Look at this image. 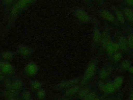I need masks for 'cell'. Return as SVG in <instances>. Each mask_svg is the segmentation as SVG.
I'll list each match as a JSON object with an SVG mask.
<instances>
[{
    "label": "cell",
    "instance_id": "4",
    "mask_svg": "<svg viewBox=\"0 0 133 100\" xmlns=\"http://www.w3.org/2000/svg\"><path fill=\"white\" fill-rule=\"evenodd\" d=\"M0 71L5 75L11 76L15 72L14 67L8 61L0 60Z\"/></svg>",
    "mask_w": 133,
    "mask_h": 100
},
{
    "label": "cell",
    "instance_id": "31",
    "mask_svg": "<svg viewBox=\"0 0 133 100\" xmlns=\"http://www.w3.org/2000/svg\"><path fill=\"white\" fill-rule=\"evenodd\" d=\"M13 1L14 0H4V2L6 4H10L13 2Z\"/></svg>",
    "mask_w": 133,
    "mask_h": 100
},
{
    "label": "cell",
    "instance_id": "9",
    "mask_svg": "<svg viewBox=\"0 0 133 100\" xmlns=\"http://www.w3.org/2000/svg\"><path fill=\"white\" fill-rule=\"evenodd\" d=\"M112 69L111 67H107L102 69L99 73V78L101 80H105L110 75Z\"/></svg>",
    "mask_w": 133,
    "mask_h": 100
},
{
    "label": "cell",
    "instance_id": "12",
    "mask_svg": "<svg viewBox=\"0 0 133 100\" xmlns=\"http://www.w3.org/2000/svg\"><path fill=\"white\" fill-rule=\"evenodd\" d=\"M76 16L78 19L82 22H88L89 20V17L88 15L83 10H78L76 12Z\"/></svg>",
    "mask_w": 133,
    "mask_h": 100
},
{
    "label": "cell",
    "instance_id": "2",
    "mask_svg": "<svg viewBox=\"0 0 133 100\" xmlns=\"http://www.w3.org/2000/svg\"><path fill=\"white\" fill-rule=\"evenodd\" d=\"M35 1V0H18L17 3L12 8L11 15L12 16L16 15L20 11Z\"/></svg>",
    "mask_w": 133,
    "mask_h": 100
},
{
    "label": "cell",
    "instance_id": "35",
    "mask_svg": "<svg viewBox=\"0 0 133 100\" xmlns=\"http://www.w3.org/2000/svg\"><path fill=\"white\" fill-rule=\"evenodd\" d=\"M97 100H104V99H100L99 98H98V99Z\"/></svg>",
    "mask_w": 133,
    "mask_h": 100
},
{
    "label": "cell",
    "instance_id": "27",
    "mask_svg": "<svg viewBox=\"0 0 133 100\" xmlns=\"http://www.w3.org/2000/svg\"><path fill=\"white\" fill-rule=\"evenodd\" d=\"M22 96L23 100H31V95L30 93L28 91H24L23 93Z\"/></svg>",
    "mask_w": 133,
    "mask_h": 100
},
{
    "label": "cell",
    "instance_id": "18",
    "mask_svg": "<svg viewBox=\"0 0 133 100\" xmlns=\"http://www.w3.org/2000/svg\"><path fill=\"white\" fill-rule=\"evenodd\" d=\"M90 92V90L87 88H83L78 91V96L81 99H84L87 94Z\"/></svg>",
    "mask_w": 133,
    "mask_h": 100
},
{
    "label": "cell",
    "instance_id": "30",
    "mask_svg": "<svg viewBox=\"0 0 133 100\" xmlns=\"http://www.w3.org/2000/svg\"><path fill=\"white\" fill-rule=\"evenodd\" d=\"M129 5L131 6H133V0H126Z\"/></svg>",
    "mask_w": 133,
    "mask_h": 100
},
{
    "label": "cell",
    "instance_id": "13",
    "mask_svg": "<svg viewBox=\"0 0 133 100\" xmlns=\"http://www.w3.org/2000/svg\"><path fill=\"white\" fill-rule=\"evenodd\" d=\"M110 41V36L109 33L107 31H105L101 34V39L100 41V43L102 46L105 48L108 43V42Z\"/></svg>",
    "mask_w": 133,
    "mask_h": 100
},
{
    "label": "cell",
    "instance_id": "6",
    "mask_svg": "<svg viewBox=\"0 0 133 100\" xmlns=\"http://www.w3.org/2000/svg\"><path fill=\"white\" fill-rule=\"evenodd\" d=\"M9 91L14 93L20 91L22 88V83L20 80H16L9 82L8 84Z\"/></svg>",
    "mask_w": 133,
    "mask_h": 100
},
{
    "label": "cell",
    "instance_id": "21",
    "mask_svg": "<svg viewBox=\"0 0 133 100\" xmlns=\"http://www.w3.org/2000/svg\"><path fill=\"white\" fill-rule=\"evenodd\" d=\"M122 55L121 54V53L119 52H115L112 55V60L114 62H118L121 60V59H122Z\"/></svg>",
    "mask_w": 133,
    "mask_h": 100
},
{
    "label": "cell",
    "instance_id": "7",
    "mask_svg": "<svg viewBox=\"0 0 133 100\" xmlns=\"http://www.w3.org/2000/svg\"><path fill=\"white\" fill-rule=\"evenodd\" d=\"M105 48L106 49L107 53L110 55H112L114 53L118 52L120 49L118 43H114L111 41L108 42Z\"/></svg>",
    "mask_w": 133,
    "mask_h": 100
},
{
    "label": "cell",
    "instance_id": "16",
    "mask_svg": "<svg viewBox=\"0 0 133 100\" xmlns=\"http://www.w3.org/2000/svg\"><path fill=\"white\" fill-rule=\"evenodd\" d=\"M124 78L122 76H117L114 79V81H113V83L115 87L116 90L119 89L122 86Z\"/></svg>",
    "mask_w": 133,
    "mask_h": 100
},
{
    "label": "cell",
    "instance_id": "26",
    "mask_svg": "<svg viewBox=\"0 0 133 100\" xmlns=\"http://www.w3.org/2000/svg\"><path fill=\"white\" fill-rule=\"evenodd\" d=\"M31 85H32V87L35 90H38L39 89H40L41 86V82L39 81H37V80L32 81Z\"/></svg>",
    "mask_w": 133,
    "mask_h": 100
},
{
    "label": "cell",
    "instance_id": "8",
    "mask_svg": "<svg viewBox=\"0 0 133 100\" xmlns=\"http://www.w3.org/2000/svg\"><path fill=\"white\" fill-rule=\"evenodd\" d=\"M14 56V54L11 52L8 51H5L1 52L0 53V57L1 58V60L8 61L9 60H11Z\"/></svg>",
    "mask_w": 133,
    "mask_h": 100
},
{
    "label": "cell",
    "instance_id": "24",
    "mask_svg": "<svg viewBox=\"0 0 133 100\" xmlns=\"http://www.w3.org/2000/svg\"><path fill=\"white\" fill-rule=\"evenodd\" d=\"M126 39L128 47L133 49V34H130L128 35Z\"/></svg>",
    "mask_w": 133,
    "mask_h": 100
},
{
    "label": "cell",
    "instance_id": "33",
    "mask_svg": "<svg viewBox=\"0 0 133 100\" xmlns=\"http://www.w3.org/2000/svg\"><path fill=\"white\" fill-rule=\"evenodd\" d=\"M130 100H133V92L130 94Z\"/></svg>",
    "mask_w": 133,
    "mask_h": 100
},
{
    "label": "cell",
    "instance_id": "5",
    "mask_svg": "<svg viewBox=\"0 0 133 100\" xmlns=\"http://www.w3.org/2000/svg\"><path fill=\"white\" fill-rule=\"evenodd\" d=\"M17 52L20 56L23 57H28L32 53L33 49L28 45L20 44L17 47Z\"/></svg>",
    "mask_w": 133,
    "mask_h": 100
},
{
    "label": "cell",
    "instance_id": "15",
    "mask_svg": "<svg viewBox=\"0 0 133 100\" xmlns=\"http://www.w3.org/2000/svg\"><path fill=\"white\" fill-rule=\"evenodd\" d=\"M78 82H79V80L77 79H72V80L65 81L64 82L61 83L60 84V86L62 88H67L68 89L73 85H76Z\"/></svg>",
    "mask_w": 133,
    "mask_h": 100
},
{
    "label": "cell",
    "instance_id": "19",
    "mask_svg": "<svg viewBox=\"0 0 133 100\" xmlns=\"http://www.w3.org/2000/svg\"><path fill=\"white\" fill-rule=\"evenodd\" d=\"M101 15L102 17L109 21H113L114 20L113 15L107 11H102L101 12Z\"/></svg>",
    "mask_w": 133,
    "mask_h": 100
},
{
    "label": "cell",
    "instance_id": "1",
    "mask_svg": "<svg viewBox=\"0 0 133 100\" xmlns=\"http://www.w3.org/2000/svg\"><path fill=\"white\" fill-rule=\"evenodd\" d=\"M96 70V66L95 63L94 62L90 63L85 71L83 79L81 81V85H85L88 81L92 78L95 73Z\"/></svg>",
    "mask_w": 133,
    "mask_h": 100
},
{
    "label": "cell",
    "instance_id": "28",
    "mask_svg": "<svg viewBox=\"0 0 133 100\" xmlns=\"http://www.w3.org/2000/svg\"><path fill=\"white\" fill-rule=\"evenodd\" d=\"M38 97L40 99H43L45 97V91L43 90H40L38 91L37 93Z\"/></svg>",
    "mask_w": 133,
    "mask_h": 100
},
{
    "label": "cell",
    "instance_id": "32",
    "mask_svg": "<svg viewBox=\"0 0 133 100\" xmlns=\"http://www.w3.org/2000/svg\"><path fill=\"white\" fill-rule=\"evenodd\" d=\"M128 71L130 73H131V74H133V66H131L128 69Z\"/></svg>",
    "mask_w": 133,
    "mask_h": 100
},
{
    "label": "cell",
    "instance_id": "23",
    "mask_svg": "<svg viewBox=\"0 0 133 100\" xmlns=\"http://www.w3.org/2000/svg\"><path fill=\"white\" fill-rule=\"evenodd\" d=\"M98 98L94 92H90L83 100H97Z\"/></svg>",
    "mask_w": 133,
    "mask_h": 100
},
{
    "label": "cell",
    "instance_id": "10",
    "mask_svg": "<svg viewBox=\"0 0 133 100\" xmlns=\"http://www.w3.org/2000/svg\"><path fill=\"white\" fill-rule=\"evenodd\" d=\"M116 90L113 82H109L104 84L103 92L107 94H112L115 92Z\"/></svg>",
    "mask_w": 133,
    "mask_h": 100
},
{
    "label": "cell",
    "instance_id": "11",
    "mask_svg": "<svg viewBox=\"0 0 133 100\" xmlns=\"http://www.w3.org/2000/svg\"><path fill=\"white\" fill-rule=\"evenodd\" d=\"M117 43L119 46L120 49H122L124 51H127L128 48V46L127 42V39L125 37L123 36H120L118 39Z\"/></svg>",
    "mask_w": 133,
    "mask_h": 100
},
{
    "label": "cell",
    "instance_id": "14",
    "mask_svg": "<svg viewBox=\"0 0 133 100\" xmlns=\"http://www.w3.org/2000/svg\"><path fill=\"white\" fill-rule=\"evenodd\" d=\"M79 90V86L76 84L68 88L65 91V94L67 96H72L78 93Z\"/></svg>",
    "mask_w": 133,
    "mask_h": 100
},
{
    "label": "cell",
    "instance_id": "3",
    "mask_svg": "<svg viewBox=\"0 0 133 100\" xmlns=\"http://www.w3.org/2000/svg\"><path fill=\"white\" fill-rule=\"evenodd\" d=\"M38 71V65L34 62L31 61L27 64L24 68L25 74L29 77L35 76Z\"/></svg>",
    "mask_w": 133,
    "mask_h": 100
},
{
    "label": "cell",
    "instance_id": "29",
    "mask_svg": "<svg viewBox=\"0 0 133 100\" xmlns=\"http://www.w3.org/2000/svg\"><path fill=\"white\" fill-rule=\"evenodd\" d=\"M5 74L3 73L1 71H0V81H2L5 78Z\"/></svg>",
    "mask_w": 133,
    "mask_h": 100
},
{
    "label": "cell",
    "instance_id": "20",
    "mask_svg": "<svg viewBox=\"0 0 133 100\" xmlns=\"http://www.w3.org/2000/svg\"><path fill=\"white\" fill-rule=\"evenodd\" d=\"M124 14L126 18L131 22H133V10L129 8H126L124 10Z\"/></svg>",
    "mask_w": 133,
    "mask_h": 100
},
{
    "label": "cell",
    "instance_id": "34",
    "mask_svg": "<svg viewBox=\"0 0 133 100\" xmlns=\"http://www.w3.org/2000/svg\"><path fill=\"white\" fill-rule=\"evenodd\" d=\"M61 100H69V99H66V98H63V99H61Z\"/></svg>",
    "mask_w": 133,
    "mask_h": 100
},
{
    "label": "cell",
    "instance_id": "17",
    "mask_svg": "<svg viewBox=\"0 0 133 100\" xmlns=\"http://www.w3.org/2000/svg\"><path fill=\"white\" fill-rule=\"evenodd\" d=\"M101 39V33L98 29L95 30L93 34V41L95 43L98 44L100 42Z\"/></svg>",
    "mask_w": 133,
    "mask_h": 100
},
{
    "label": "cell",
    "instance_id": "22",
    "mask_svg": "<svg viewBox=\"0 0 133 100\" xmlns=\"http://www.w3.org/2000/svg\"><path fill=\"white\" fill-rule=\"evenodd\" d=\"M130 67V64L128 60H124V61H123V62L121 63L120 66L121 69L123 70H128Z\"/></svg>",
    "mask_w": 133,
    "mask_h": 100
},
{
    "label": "cell",
    "instance_id": "25",
    "mask_svg": "<svg viewBox=\"0 0 133 100\" xmlns=\"http://www.w3.org/2000/svg\"><path fill=\"white\" fill-rule=\"evenodd\" d=\"M116 17H117V18L118 21L121 23L123 24V23H124V22H125L124 17L123 14L121 12H119V11L116 12Z\"/></svg>",
    "mask_w": 133,
    "mask_h": 100
}]
</instances>
